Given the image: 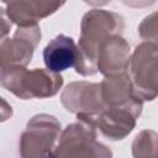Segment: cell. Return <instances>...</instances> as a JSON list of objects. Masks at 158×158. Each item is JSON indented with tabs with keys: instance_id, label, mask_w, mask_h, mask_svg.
Segmentation results:
<instances>
[{
	"instance_id": "1",
	"label": "cell",
	"mask_w": 158,
	"mask_h": 158,
	"mask_svg": "<svg viewBox=\"0 0 158 158\" xmlns=\"http://www.w3.org/2000/svg\"><path fill=\"white\" fill-rule=\"evenodd\" d=\"M123 30L125 19L120 14L104 9L88 11L80 22L75 72L83 77L96 74V57L100 43L109 36L122 35Z\"/></svg>"
},
{
	"instance_id": "2",
	"label": "cell",
	"mask_w": 158,
	"mask_h": 158,
	"mask_svg": "<svg viewBox=\"0 0 158 158\" xmlns=\"http://www.w3.org/2000/svg\"><path fill=\"white\" fill-rule=\"evenodd\" d=\"M0 85L22 100L54 96L63 86V77L48 69L12 65L0 72Z\"/></svg>"
},
{
	"instance_id": "3",
	"label": "cell",
	"mask_w": 158,
	"mask_h": 158,
	"mask_svg": "<svg viewBox=\"0 0 158 158\" xmlns=\"http://www.w3.org/2000/svg\"><path fill=\"white\" fill-rule=\"evenodd\" d=\"M51 158H112V152L96 139L94 125L78 120L60 132Z\"/></svg>"
},
{
	"instance_id": "4",
	"label": "cell",
	"mask_w": 158,
	"mask_h": 158,
	"mask_svg": "<svg viewBox=\"0 0 158 158\" xmlns=\"http://www.w3.org/2000/svg\"><path fill=\"white\" fill-rule=\"evenodd\" d=\"M60 132L57 117L49 114L32 116L20 137L21 158H51Z\"/></svg>"
},
{
	"instance_id": "5",
	"label": "cell",
	"mask_w": 158,
	"mask_h": 158,
	"mask_svg": "<svg viewBox=\"0 0 158 158\" xmlns=\"http://www.w3.org/2000/svg\"><path fill=\"white\" fill-rule=\"evenodd\" d=\"M130 79L135 94L142 101H152L158 93V44L139 43L130 57Z\"/></svg>"
},
{
	"instance_id": "6",
	"label": "cell",
	"mask_w": 158,
	"mask_h": 158,
	"mask_svg": "<svg viewBox=\"0 0 158 158\" xmlns=\"http://www.w3.org/2000/svg\"><path fill=\"white\" fill-rule=\"evenodd\" d=\"M60 102L67 111L75 114L79 121H85L91 125H94V118L105 109L100 83L84 80L69 83L62 91Z\"/></svg>"
},
{
	"instance_id": "7",
	"label": "cell",
	"mask_w": 158,
	"mask_h": 158,
	"mask_svg": "<svg viewBox=\"0 0 158 158\" xmlns=\"http://www.w3.org/2000/svg\"><path fill=\"white\" fill-rule=\"evenodd\" d=\"M143 101H136L123 106H106L95 118L94 126L100 133L111 141L126 138L135 128L141 116Z\"/></svg>"
},
{
	"instance_id": "8",
	"label": "cell",
	"mask_w": 158,
	"mask_h": 158,
	"mask_svg": "<svg viewBox=\"0 0 158 158\" xmlns=\"http://www.w3.org/2000/svg\"><path fill=\"white\" fill-rule=\"evenodd\" d=\"M40 26L17 27L12 38L0 42V72L6 67H27L41 41Z\"/></svg>"
},
{
	"instance_id": "9",
	"label": "cell",
	"mask_w": 158,
	"mask_h": 158,
	"mask_svg": "<svg viewBox=\"0 0 158 158\" xmlns=\"http://www.w3.org/2000/svg\"><path fill=\"white\" fill-rule=\"evenodd\" d=\"M130 57V43L121 35L109 36L98 48L96 69L104 77L125 73L128 69Z\"/></svg>"
},
{
	"instance_id": "10",
	"label": "cell",
	"mask_w": 158,
	"mask_h": 158,
	"mask_svg": "<svg viewBox=\"0 0 158 158\" xmlns=\"http://www.w3.org/2000/svg\"><path fill=\"white\" fill-rule=\"evenodd\" d=\"M4 4L9 19L19 27L37 26L38 21L51 16L64 5L57 1H5Z\"/></svg>"
},
{
	"instance_id": "11",
	"label": "cell",
	"mask_w": 158,
	"mask_h": 158,
	"mask_svg": "<svg viewBox=\"0 0 158 158\" xmlns=\"http://www.w3.org/2000/svg\"><path fill=\"white\" fill-rule=\"evenodd\" d=\"M78 49L74 40L63 33L51 40L43 49L46 69L52 73H60L75 65Z\"/></svg>"
},
{
	"instance_id": "12",
	"label": "cell",
	"mask_w": 158,
	"mask_h": 158,
	"mask_svg": "<svg viewBox=\"0 0 158 158\" xmlns=\"http://www.w3.org/2000/svg\"><path fill=\"white\" fill-rule=\"evenodd\" d=\"M102 101L106 106H123L136 101H142L133 91L127 72L105 77L100 83Z\"/></svg>"
},
{
	"instance_id": "13",
	"label": "cell",
	"mask_w": 158,
	"mask_h": 158,
	"mask_svg": "<svg viewBox=\"0 0 158 158\" xmlns=\"http://www.w3.org/2000/svg\"><path fill=\"white\" fill-rule=\"evenodd\" d=\"M158 135L153 130L141 131L132 142L133 158H158Z\"/></svg>"
},
{
	"instance_id": "14",
	"label": "cell",
	"mask_w": 158,
	"mask_h": 158,
	"mask_svg": "<svg viewBox=\"0 0 158 158\" xmlns=\"http://www.w3.org/2000/svg\"><path fill=\"white\" fill-rule=\"evenodd\" d=\"M139 36L144 40V42H153L157 43L158 38V30H157V12L144 17L142 23L138 27Z\"/></svg>"
},
{
	"instance_id": "15",
	"label": "cell",
	"mask_w": 158,
	"mask_h": 158,
	"mask_svg": "<svg viewBox=\"0 0 158 158\" xmlns=\"http://www.w3.org/2000/svg\"><path fill=\"white\" fill-rule=\"evenodd\" d=\"M12 27V22L9 19L6 10L0 7V40H5V37L9 35V32L11 31Z\"/></svg>"
},
{
	"instance_id": "16",
	"label": "cell",
	"mask_w": 158,
	"mask_h": 158,
	"mask_svg": "<svg viewBox=\"0 0 158 158\" xmlns=\"http://www.w3.org/2000/svg\"><path fill=\"white\" fill-rule=\"evenodd\" d=\"M12 115H14L12 106L4 98L0 96V123L10 120L12 117Z\"/></svg>"
}]
</instances>
